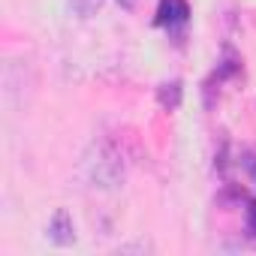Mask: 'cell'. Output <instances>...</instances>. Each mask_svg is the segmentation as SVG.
<instances>
[{
    "instance_id": "cell-4",
    "label": "cell",
    "mask_w": 256,
    "mask_h": 256,
    "mask_svg": "<svg viewBox=\"0 0 256 256\" xmlns=\"http://www.w3.org/2000/svg\"><path fill=\"white\" fill-rule=\"evenodd\" d=\"M244 217H247V229H250V235L256 238V199H250V202H247Z\"/></svg>"
},
{
    "instance_id": "cell-1",
    "label": "cell",
    "mask_w": 256,
    "mask_h": 256,
    "mask_svg": "<svg viewBox=\"0 0 256 256\" xmlns=\"http://www.w3.org/2000/svg\"><path fill=\"white\" fill-rule=\"evenodd\" d=\"M190 22V4L187 0H160L157 4V12H154V24L175 34L181 28H187Z\"/></svg>"
},
{
    "instance_id": "cell-2",
    "label": "cell",
    "mask_w": 256,
    "mask_h": 256,
    "mask_svg": "<svg viewBox=\"0 0 256 256\" xmlns=\"http://www.w3.org/2000/svg\"><path fill=\"white\" fill-rule=\"evenodd\" d=\"M48 238H52L58 247H70V244L76 241V223H72V217H70L66 208H58V211H54V217H52V223H48Z\"/></svg>"
},
{
    "instance_id": "cell-5",
    "label": "cell",
    "mask_w": 256,
    "mask_h": 256,
    "mask_svg": "<svg viewBox=\"0 0 256 256\" xmlns=\"http://www.w3.org/2000/svg\"><path fill=\"white\" fill-rule=\"evenodd\" d=\"M250 169H253V175H256V163H250Z\"/></svg>"
},
{
    "instance_id": "cell-3",
    "label": "cell",
    "mask_w": 256,
    "mask_h": 256,
    "mask_svg": "<svg viewBox=\"0 0 256 256\" xmlns=\"http://www.w3.org/2000/svg\"><path fill=\"white\" fill-rule=\"evenodd\" d=\"M181 94H184L181 82H163V84L157 88V100H160V106H163L166 112H175V108L181 106Z\"/></svg>"
}]
</instances>
